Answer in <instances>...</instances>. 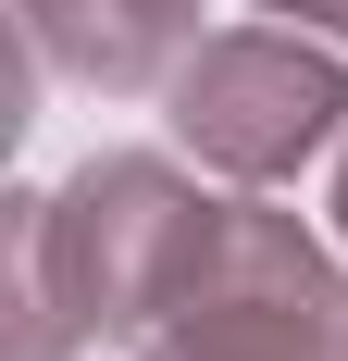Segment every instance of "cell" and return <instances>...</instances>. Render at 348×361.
Returning <instances> with one entry per match:
<instances>
[{"instance_id": "cell-1", "label": "cell", "mask_w": 348, "mask_h": 361, "mask_svg": "<svg viewBox=\"0 0 348 361\" xmlns=\"http://www.w3.org/2000/svg\"><path fill=\"white\" fill-rule=\"evenodd\" d=\"M323 312H336L323 299V262L274 212H224L211 262L187 274V299L149 336H174L187 361H323Z\"/></svg>"}, {"instance_id": "cell-2", "label": "cell", "mask_w": 348, "mask_h": 361, "mask_svg": "<svg viewBox=\"0 0 348 361\" xmlns=\"http://www.w3.org/2000/svg\"><path fill=\"white\" fill-rule=\"evenodd\" d=\"M336 112H348L336 63H311L299 37H224V50H199L187 87H174V125H187L211 162H237V175H286Z\"/></svg>"}, {"instance_id": "cell-3", "label": "cell", "mask_w": 348, "mask_h": 361, "mask_svg": "<svg viewBox=\"0 0 348 361\" xmlns=\"http://www.w3.org/2000/svg\"><path fill=\"white\" fill-rule=\"evenodd\" d=\"M286 13H336V25H348V0H286Z\"/></svg>"}]
</instances>
